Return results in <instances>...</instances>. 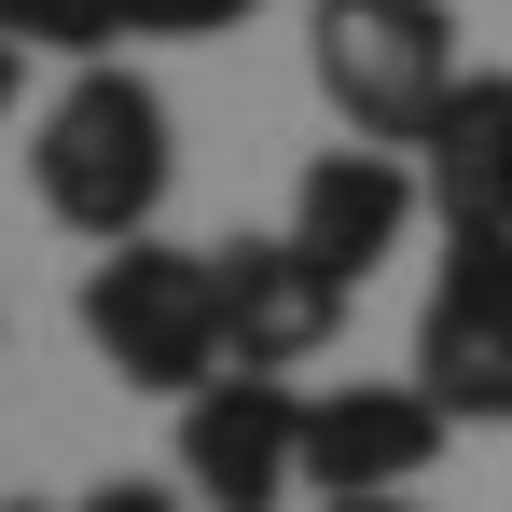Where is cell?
<instances>
[{
  "label": "cell",
  "instance_id": "1",
  "mask_svg": "<svg viewBox=\"0 0 512 512\" xmlns=\"http://www.w3.org/2000/svg\"><path fill=\"white\" fill-rule=\"evenodd\" d=\"M28 180H42V208L70 222V236H97V250H125V236H153V208H167L180 180V125L167 97L139 84V70H70L56 84V111L28 125Z\"/></svg>",
  "mask_w": 512,
  "mask_h": 512
},
{
  "label": "cell",
  "instance_id": "2",
  "mask_svg": "<svg viewBox=\"0 0 512 512\" xmlns=\"http://www.w3.org/2000/svg\"><path fill=\"white\" fill-rule=\"evenodd\" d=\"M84 346L125 374V388L194 402L208 374H236V346H222V263H208V250H167V236L97 250L84 263Z\"/></svg>",
  "mask_w": 512,
  "mask_h": 512
},
{
  "label": "cell",
  "instance_id": "3",
  "mask_svg": "<svg viewBox=\"0 0 512 512\" xmlns=\"http://www.w3.org/2000/svg\"><path fill=\"white\" fill-rule=\"evenodd\" d=\"M305 70H319L346 139H388V153H416L429 111L471 84L443 0H319V14H305Z\"/></svg>",
  "mask_w": 512,
  "mask_h": 512
},
{
  "label": "cell",
  "instance_id": "4",
  "mask_svg": "<svg viewBox=\"0 0 512 512\" xmlns=\"http://www.w3.org/2000/svg\"><path fill=\"white\" fill-rule=\"evenodd\" d=\"M416 388L457 429H512V222H457L416 319Z\"/></svg>",
  "mask_w": 512,
  "mask_h": 512
},
{
  "label": "cell",
  "instance_id": "5",
  "mask_svg": "<svg viewBox=\"0 0 512 512\" xmlns=\"http://www.w3.org/2000/svg\"><path fill=\"white\" fill-rule=\"evenodd\" d=\"M180 485L208 512H277L305 485V402L277 374H208L180 402Z\"/></svg>",
  "mask_w": 512,
  "mask_h": 512
},
{
  "label": "cell",
  "instance_id": "6",
  "mask_svg": "<svg viewBox=\"0 0 512 512\" xmlns=\"http://www.w3.org/2000/svg\"><path fill=\"white\" fill-rule=\"evenodd\" d=\"M222 346H236V374H291V360H319L346 319V277L305 236H222Z\"/></svg>",
  "mask_w": 512,
  "mask_h": 512
},
{
  "label": "cell",
  "instance_id": "7",
  "mask_svg": "<svg viewBox=\"0 0 512 512\" xmlns=\"http://www.w3.org/2000/svg\"><path fill=\"white\" fill-rule=\"evenodd\" d=\"M443 402L429 388H388V374H360V388H319L305 402V485L319 499H374V485H416L429 457H443Z\"/></svg>",
  "mask_w": 512,
  "mask_h": 512
},
{
  "label": "cell",
  "instance_id": "8",
  "mask_svg": "<svg viewBox=\"0 0 512 512\" xmlns=\"http://www.w3.org/2000/svg\"><path fill=\"white\" fill-rule=\"evenodd\" d=\"M416 208H429V180L402 167L388 139H346V153H319V167H305V194H291V236H305V250H319L346 291H360L374 263L416 236Z\"/></svg>",
  "mask_w": 512,
  "mask_h": 512
},
{
  "label": "cell",
  "instance_id": "9",
  "mask_svg": "<svg viewBox=\"0 0 512 512\" xmlns=\"http://www.w3.org/2000/svg\"><path fill=\"white\" fill-rule=\"evenodd\" d=\"M416 180H429V208H443V236L457 222H512V70H471V84L429 111Z\"/></svg>",
  "mask_w": 512,
  "mask_h": 512
},
{
  "label": "cell",
  "instance_id": "10",
  "mask_svg": "<svg viewBox=\"0 0 512 512\" xmlns=\"http://www.w3.org/2000/svg\"><path fill=\"white\" fill-rule=\"evenodd\" d=\"M0 42H14V56H70V70H97V56L125 42V0H0Z\"/></svg>",
  "mask_w": 512,
  "mask_h": 512
},
{
  "label": "cell",
  "instance_id": "11",
  "mask_svg": "<svg viewBox=\"0 0 512 512\" xmlns=\"http://www.w3.org/2000/svg\"><path fill=\"white\" fill-rule=\"evenodd\" d=\"M263 0H125V28L139 42H208V28H250Z\"/></svg>",
  "mask_w": 512,
  "mask_h": 512
},
{
  "label": "cell",
  "instance_id": "12",
  "mask_svg": "<svg viewBox=\"0 0 512 512\" xmlns=\"http://www.w3.org/2000/svg\"><path fill=\"white\" fill-rule=\"evenodd\" d=\"M194 485H153V471H111V485H84L70 512H180Z\"/></svg>",
  "mask_w": 512,
  "mask_h": 512
},
{
  "label": "cell",
  "instance_id": "13",
  "mask_svg": "<svg viewBox=\"0 0 512 512\" xmlns=\"http://www.w3.org/2000/svg\"><path fill=\"white\" fill-rule=\"evenodd\" d=\"M319 512H416V499H402V485H374V499H319Z\"/></svg>",
  "mask_w": 512,
  "mask_h": 512
},
{
  "label": "cell",
  "instance_id": "14",
  "mask_svg": "<svg viewBox=\"0 0 512 512\" xmlns=\"http://www.w3.org/2000/svg\"><path fill=\"white\" fill-rule=\"evenodd\" d=\"M0 111H14V42H0Z\"/></svg>",
  "mask_w": 512,
  "mask_h": 512
},
{
  "label": "cell",
  "instance_id": "15",
  "mask_svg": "<svg viewBox=\"0 0 512 512\" xmlns=\"http://www.w3.org/2000/svg\"><path fill=\"white\" fill-rule=\"evenodd\" d=\"M0 512H42V499H0Z\"/></svg>",
  "mask_w": 512,
  "mask_h": 512
}]
</instances>
